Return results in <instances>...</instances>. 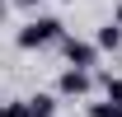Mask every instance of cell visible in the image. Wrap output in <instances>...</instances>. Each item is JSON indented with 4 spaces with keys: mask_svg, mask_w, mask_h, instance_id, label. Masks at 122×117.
<instances>
[{
    "mask_svg": "<svg viewBox=\"0 0 122 117\" xmlns=\"http://www.w3.org/2000/svg\"><path fill=\"white\" fill-rule=\"evenodd\" d=\"M66 5H71V0H66Z\"/></svg>",
    "mask_w": 122,
    "mask_h": 117,
    "instance_id": "obj_12",
    "label": "cell"
},
{
    "mask_svg": "<svg viewBox=\"0 0 122 117\" xmlns=\"http://www.w3.org/2000/svg\"><path fill=\"white\" fill-rule=\"evenodd\" d=\"M61 52H66V61H71V66H85V70H94L103 47H99V42H89V38H71V33H66V38H61Z\"/></svg>",
    "mask_w": 122,
    "mask_h": 117,
    "instance_id": "obj_3",
    "label": "cell"
},
{
    "mask_svg": "<svg viewBox=\"0 0 122 117\" xmlns=\"http://www.w3.org/2000/svg\"><path fill=\"white\" fill-rule=\"evenodd\" d=\"M113 19H117V24H122V0H113Z\"/></svg>",
    "mask_w": 122,
    "mask_h": 117,
    "instance_id": "obj_10",
    "label": "cell"
},
{
    "mask_svg": "<svg viewBox=\"0 0 122 117\" xmlns=\"http://www.w3.org/2000/svg\"><path fill=\"white\" fill-rule=\"evenodd\" d=\"M89 89H94V70H85V66H66L56 75V94L61 98H85Z\"/></svg>",
    "mask_w": 122,
    "mask_h": 117,
    "instance_id": "obj_2",
    "label": "cell"
},
{
    "mask_svg": "<svg viewBox=\"0 0 122 117\" xmlns=\"http://www.w3.org/2000/svg\"><path fill=\"white\" fill-rule=\"evenodd\" d=\"M28 117H56V94H33L28 98Z\"/></svg>",
    "mask_w": 122,
    "mask_h": 117,
    "instance_id": "obj_5",
    "label": "cell"
},
{
    "mask_svg": "<svg viewBox=\"0 0 122 117\" xmlns=\"http://www.w3.org/2000/svg\"><path fill=\"white\" fill-rule=\"evenodd\" d=\"M19 10H33V14H38V5H42V0H14Z\"/></svg>",
    "mask_w": 122,
    "mask_h": 117,
    "instance_id": "obj_9",
    "label": "cell"
},
{
    "mask_svg": "<svg viewBox=\"0 0 122 117\" xmlns=\"http://www.w3.org/2000/svg\"><path fill=\"white\" fill-rule=\"evenodd\" d=\"M94 42L103 47V52H122V24H117V19H108V24H99V33H94Z\"/></svg>",
    "mask_w": 122,
    "mask_h": 117,
    "instance_id": "obj_4",
    "label": "cell"
},
{
    "mask_svg": "<svg viewBox=\"0 0 122 117\" xmlns=\"http://www.w3.org/2000/svg\"><path fill=\"white\" fill-rule=\"evenodd\" d=\"M5 117H28V98H10L5 103Z\"/></svg>",
    "mask_w": 122,
    "mask_h": 117,
    "instance_id": "obj_8",
    "label": "cell"
},
{
    "mask_svg": "<svg viewBox=\"0 0 122 117\" xmlns=\"http://www.w3.org/2000/svg\"><path fill=\"white\" fill-rule=\"evenodd\" d=\"M5 5H14V0H5Z\"/></svg>",
    "mask_w": 122,
    "mask_h": 117,
    "instance_id": "obj_11",
    "label": "cell"
},
{
    "mask_svg": "<svg viewBox=\"0 0 122 117\" xmlns=\"http://www.w3.org/2000/svg\"><path fill=\"white\" fill-rule=\"evenodd\" d=\"M89 117H122V103L103 98V103H89Z\"/></svg>",
    "mask_w": 122,
    "mask_h": 117,
    "instance_id": "obj_7",
    "label": "cell"
},
{
    "mask_svg": "<svg viewBox=\"0 0 122 117\" xmlns=\"http://www.w3.org/2000/svg\"><path fill=\"white\" fill-rule=\"evenodd\" d=\"M66 38V24L56 14H28V24L14 33V47L19 52H42V47H61Z\"/></svg>",
    "mask_w": 122,
    "mask_h": 117,
    "instance_id": "obj_1",
    "label": "cell"
},
{
    "mask_svg": "<svg viewBox=\"0 0 122 117\" xmlns=\"http://www.w3.org/2000/svg\"><path fill=\"white\" fill-rule=\"evenodd\" d=\"M99 84H103V98H113V103H122V75H113V70H103V75H99Z\"/></svg>",
    "mask_w": 122,
    "mask_h": 117,
    "instance_id": "obj_6",
    "label": "cell"
}]
</instances>
